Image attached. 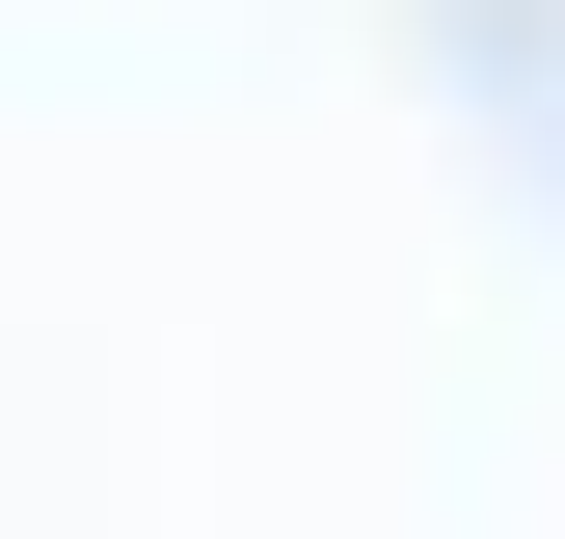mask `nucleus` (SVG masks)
<instances>
[]
</instances>
